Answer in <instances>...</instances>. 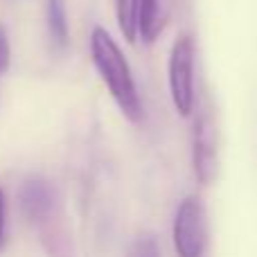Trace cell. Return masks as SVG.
<instances>
[{
	"label": "cell",
	"mask_w": 257,
	"mask_h": 257,
	"mask_svg": "<svg viewBox=\"0 0 257 257\" xmlns=\"http://www.w3.org/2000/svg\"><path fill=\"white\" fill-rule=\"evenodd\" d=\"M18 205L25 221L39 232L48 257H75L61 196L52 183L45 178H27L18 190Z\"/></svg>",
	"instance_id": "1"
},
{
	"label": "cell",
	"mask_w": 257,
	"mask_h": 257,
	"mask_svg": "<svg viewBox=\"0 0 257 257\" xmlns=\"http://www.w3.org/2000/svg\"><path fill=\"white\" fill-rule=\"evenodd\" d=\"M90 57H93L95 70L99 72L102 81L106 84L111 97L124 113V117L133 124L145 122V104L138 93V86L133 81L131 68L117 45V41L108 34L104 27H95L90 34Z\"/></svg>",
	"instance_id": "2"
},
{
	"label": "cell",
	"mask_w": 257,
	"mask_h": 257,
	"mask_svg": "<svg viewBox=\"0 0 257 257\" xmlns=\"http://www.w3.org/2000/svg\"><path fill=\"white\" fill-rule=\"evenodd\" d=\"M196 48L192 36H178L169 50L167 61V84L174 108L181 117H190L196 104Z\"/></svg>",
	"instance_id": "3"
},
{
	"label": "cell",
	"mask_w": 257,
	"mask_h": 257,
	"mask_svg": "<svg viewBox=\"0 0 257 257\" xmlns=\"http://www.w3.org/2000/svg\"><path fill=\"white\" fill-rule=\"evenodd\" d=\"M192 163L201 185H212L219 174V131L208 104L201 106L192 133Z\"/></svg>",
	"instance_id": "4"
},
{
	"label": "cell",
	"mask_w": 257,
	"mask_h": 257,
	"mask_svg": "<svg viewBox=\"0 0 257 257\" xmlns=\"http://www.w3.org/2000/svg\"><path fill=\"white\" fill-rule=\"evenodd\" d=\"M205 208L196 194L185 196L174 219V248L178 257H203L205 253Z\"/></svg>",
	"instance_id": "5"
},
{
	"label": "cell",
	"mask_w": 257,
	"mask_h": 257,
	"mask_svg": "<svg viewBox=\"0 0 257 257\" xmlns=\"http://www.w3.org/2000/svg\"><path fill=\"white\" fill-rule=\"evenodd\" d=\"M167 25L163 0H140L138 3V36L145 43H156Z\"/></svg>",
	"instance_id": "6"
},
{
	"label": "cell",
	"mask_w": 257,
	"mask_h": 257,
	"mask_svg": "<svg viewBox=\"0 0 257 257\" xmlns=\"http://www.w3.org/2000/svg\"><path fill=\"white\" fill-rule=\"evenodd\" d=\"M48 30L57 48H66L70 41L68 30V14L63 0H48Z\"/></svg>",
	"instance_id": "7"
},
{
	"label": "cell",
	"mask_w": 257,
	"mask_h": 257,
	"mask_svg": "<svg viewBox=\"0 0 257 257\" xmlns=\"http://www.w3.org/2000/svg\"><path fill=\"white\" fill-rule=\"evenodd\" d=\"M138 3L140 0H115L117 25L128 43H136L138 39Z\"/></svg>",
	"instance_id": "8"
},
{
	"label": "cell",
	"mask_w": 257,
	"mask_h": 257,
	"mask_svg": "<svg viewBox=\"0 0 257 257\" xmlns=\"http://www.w3.org/2000/svg\"><path fill=\"white\" fill-rule=\"evenodd\" d=\"M126 257H160L158 253V244H156L154 237H138L136 241L131 244V248H128Z\"/></svg>",
	"instance_id": "9"
},
{
	"label": "cell",
	"mask_w": 257,
	"mask_h": 257,
	"mask_svg": "<svg viewBox=\"0 0 257 257\" xmlns=\"http://www.w3.org/2000/svg\"><path fill=\"white\" fill-rule=\"evenodd\" d=\"M9 59H12V48H9V39L5 27L0 25V77L5 75V70L9 68Z\"/></svg>",
	"instance_id": "10"
},
{
	"label": "cell",
	"mask_w": 257,
	"mask_h": 257,
	"mask_svg": "<svg viewBox=\"0 0 257 257\" xmlns=\"http://www.w3.org/2000/svg\"><path fill=\"white\" fill-rule=\"evenodd\" d=\"M5 226H7V205H5V192L0 187V248L5 244Z\"/></svg>",
	"instance_id": "11"
}]
</instances>
